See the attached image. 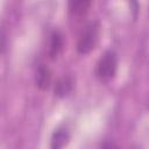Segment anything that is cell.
<instances>
[{
    "instance_id": "obj_5",
    "label": "cell",
    "mask_w": 149,
    "mask_h": 149,
    "mask_svg": "<svg viewBox=\"0 0 149 149\" xmlns=\"http://www.w3.org/2000/svg\"><path fill=\"white\" fill-rule=\"evenodd\" d=\"M73 90V79L70 76H63L61 77L54 87V92L55 95L59 97V98H64L66 95H69Z\"/></svg>"
},
{
    "instance_id": "obj_6",
    "label": "cell",
    "mask_w": 149,
    "mask_h": 149,
    "mask_svg": "<svg viewBox=\"0 0 149 149\" xmlns=\"http://www.w3.org/2000/svg\"><path fill=\"white\" fill-rule=\"evenodd\" d=\"M35 83L38 88L48 90L51 84V72L45 64H40L35 76Z\"/></svg>"
},
{
    "instance_id": "obj_3",
    "label": "cell",
    "mask_w": 149,
    "mask_h": 149,
    "mask_svg": "<svg viewBox=\"0 0 149 149\" xmlns=\"http://www.w3.org/2000/svg\"><path fill=\"white\" fill-rule=\"evenodd\" d=\"M91 6L90 1H70L69 2V15L70 19L74 22H79L87 14L88 8Z\"/></svg>"
},
{
    "instance_id": "obj_8",
    "label": "cell",
    "mask_w": 149,
    "mask_h": 149,
    "mask_svg": "<svg viewBox=\"0 0 149 149\" xmlns=\"http://www.w3.org/2000/svg\"><path fill=\"white\" fill-rule=\"evenodd\" d=\"M100 149H119V147L112 141H106V142H104V144L101 146Z\"/></svg>"
},
{
    "instance_id": "obj_1",
    "label": "cell",
    "mask_w": 149,
    "mask_h": 149,
    "mask_svg": "<svg viewBox=\"0 0 149 149\" xmlns=\"http://www.w3.org/2000/svg\"><path fill=\"white\" fill-rule=\"evenodd\" d=\"M100 35V24L98 21L88 22L83 27L77 41V51L80 55L90 54L98 44Z\"/></svg>"
},
{
    "instance_id": "obj_4",
    "label": "cell",
    "mask_w": 149,
    "mask_h": 149,
    "mask_svg": "<svg viewBox=\"0 0 149 149\" xmlns=\"http://www.w3.org/2000/svg\"><path fill=\"white\" fill-rule=\"evenodd\" d=\"M63 47H64V38H63V35L58 31V30H55L51 33L50 35V41H49V56L51 59H56L62 50H63Z\"/></svg>"
},
{
    "instance_id": "obj_2",
    "label": "cell",
    "mask_w": 149,
    "mask_h": 149,
    "mask_svg": "<svg viewBox=\"0 0 149 149\" xmlns=\"http://www.w3.org/2000/svg\"><path fill=\"white\" fill-rule=\"evenodd\" d=\"M118 69V58L114 51H105L97 63L95 73L101 81H109L114 78Z\"/></svg>"
},
{
    "instance_id": "obj_7",
    "label": "cell",
    "mask_w": 149,
    "mask_h": 149,
    "mask_svg": "<svg viewBox=\"0 0 149 149\" xmlns=\"http://www.w3.org/2000/svg\"><path fill=\"white\" fill-rule=\"evenodd\" d=\"M69 141V133L65 129H57L51 137V149H63Z\"/></svg>"
}]
</instances>
